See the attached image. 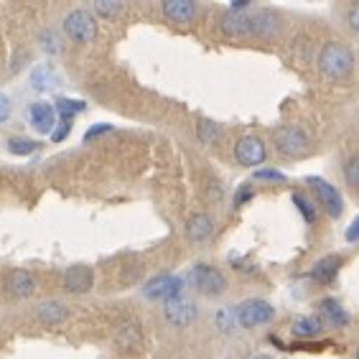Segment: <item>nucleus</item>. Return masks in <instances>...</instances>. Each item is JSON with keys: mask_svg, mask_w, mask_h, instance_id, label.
Returning <instances> with one entry per match:
<instances>
[{"mask_svg": "<svg viewBox=\"0 0 359 359\" xmlns=\"http://www.w3.org/2000/svg\"><path fill=\"white\" fill-rule=\"evenodd\" d=\"M39 46H41L46 54H59V51H62V41H59L56 31H51V28H43L41 34H39Z\"/></svg>", "mask_w": 359, "mask_h": 359, "instance_id": "obj_29", "label": "nucleus"}, {"mask_svg": "<svg viewBox=\"0 0 359 359\" xmlns=\"http://www.w3.org/2000/svg\"><path fill=\"white\" fill-rule=\"evenodd\" d=\"M357 359H359V346H357Z\"/></svg>", "mask_w": 359, "mask_h": 359, "instance_id": "obj_40", "label": "nucleus"}, {"mask_svg": "<svg viewBox=\"0 0 359 359\" xmlns=\"http://www.w3.org/2000/svg\"><path fill=\"white\" fill-rule=\"evenodd\" d=\"M341 173H344V181L349 187L359 189V156H349V158L344 161Z\"/></svg>", "mask_w": 359, "mask_h": 359, "instance_id": "obj_30", "label": "nucleus"}, {"mask_svg": "<svg viewBox=\"0 0 359 359\" xmlns=\"http://www.w3.org/2000/svg\"><path fill=\"white\" fill-rule=\"evenodd\" d=\"M316 316L321 318V324L332 326V329H344V326L352 321V316L346 313V309L339 304L337 298H321V301H318Z\"/></svg>", "mask_w": 359, "mask_h": 359, "instance_id": "obj_13", "label": "nucleus"}, {"mask_svg": "<svg viewBox=\"0 0 359 359\" xmlns=\"http://www.w3.org/2000/svg\"><path fill=\"white\" fill-rule=\"evenodd\" d=\"M56 112H54V104L48 102H34L31 107H28V125L34 128L36 135H51L56 128Z\"/></svg>", "mask_w": 359, "mask_h": 359, "instance_id": "obj_12", "label": "nucleus"}, {"mask_svg": "<svg viewBox=\"0 0 359 359\" xmlns=\"http://www.w3.org/2000/svg\"><path fill=\"white\" fill-rule=\"evenodd\" d=\"M187 283L191 285L196 293L207 298H217L222 296L224 290H227V278L222 273L217 265H209V263H196L191 265L187 276Z\"/></svg>", "mask_w": 359, "mask_h": 359, "instance_id": "obj_2", "label": "nucleus"}, {"mask_svg": "<svg viewBox=\"0 0 359 359\" xmlns=\"http://www.w3.org/2000/svg\"><path fill=\"white\" fill-rule=\"evenodd\" d=\"M222 135H224V130H222V125L215 123V120L201 118L199 123H196V138H199V143L217 145L222 140Z\"/></svg>", "mask_w": 359, "mask_h": 359, "instance_id": "obj_25", "label": "nucleus"}, {"mask_svg": "<svg viewBox=\"0 0 359 359\" xmlns=\"http://www.w3.org/2000/svg\"><path fill=\"white\" fill-rule=\"evenodd\" d=\"M215 324L222 334H235L240 332V318H237V306H222L215 313Z\"/></svg>", "mask_w": 359, "mask_h": 359, "instance_id": "obj_24", "label": "nucleus"}, {"mask_svg": "<svg viewBox=\"0 0 359 359\" xmlns=\"http://www.w3.org/2000/svg\"><path fill=\"white\" fill-rule=\"evenodd\" d=\"M207 196L212 201H222V199H224V184H222V181H217V179H212L207 184Z\"/></svg>", "mask_w": 359, "mask_h": 359, "instance_id": "obj_35", "label": "nucleus"}, {"mask_svg": "<svg viewBox=\"0 0 359 359\" xmlns=\"http://www.w3.org/2000/svg\"><path fill=\"white\" fill-rule=\"evenodd\" d=\"M344 237H346V242H359V215L354 217V222L349 224V229L344 232Z\"/></svg>", "mask_w": 359, "mask_h": 359, "instance_id": "obj_38", "label": "nucleus"}, {"mask_svg": "<svg viewBox=\"0 0 359 359\" xmlns=\"http://www.w3.org/2000/svg\"><path fill=\"white\" fill-rule=\"evenodd\" d=\"M318 74L324 76L326 82L344 84L354 76V54L352 48L341 41H326L316 56Z\"/></svg>", "mask_w": 359, "mask_h": 359, "instance_id": "obj_1", "label": "nucleus"}, {"mask_svg": "<svg viewBox=\"0 0 359 359\" xmlns=\"http://www.w3.org/2000/svg\"><path fill=\"white\" fill-rule=\"evenodd\" d=\"M273 145L283 158H304L311 153V138L301 125H283L273 135Z\"/></svg>", "mask_w": 359, "mask_h": 359, "instance_id": "obj_3", "label": "nucleus"}, {"mask_svg": "<svg viewBox=\"0 0 359 359\" xmlns=\"http://www.w3.org/2000/svg\"><path fill=\"white\" fill-rule=\"evenodd\" d=\"M252 196H255V187L248 181V184H242V187L235 191V199H232V204H235V209H240V207H245V204H250V201H252Z\"/></svg>", "mask_w": 359, "mask_h": 359, "instance_id": "obj_31", "label": "nucleus"}, {"mask_svg": "<svg viewBox=\"0 0 359 359\" xmlns=\"http://www.w3.org/2000/svg\"><path fill=\"white\" fill-rule=\"evenodd\" d=\"M115 341H118V346H120V349H125V352H135V349L143 344V332H140L138 324L128 321V324H123L118 329V337H115Z\"/></svg>", "mask_w": 359, "mask_h": 359, "instance_id": "obj_21", "label": "nucleus"}, {"mask_svg": "<svg viewBox=\"0 0 359 359\" xmlns=\"http://www.w3.org/2000/svg\"><path fill=\"white\" fill-rule=\"evenodd\" d=\"M280 28H283L280 15L276 11H270V8H257V11L250 13V36H255V39H263V41L278 39Z\"/></svg>", "mask_w": 359, "mask_h": 359, "instance_id": "obj_10", "label": "nucleus"}, {"mask_svg": "<svg viewBox=\"0 0 359 359\" xmlns=\"http://www.w3.org/2000/svg\"><path fill=\"white\" fill-rule=\"evenodd\" d=\"M95 13L104 21H115L120 13L125 11V3H112V0H95Z\"/></svg>", "mask_w": 359, "mask_h": 359, "instance_id": "obj_28", "label": "nucleus"}, {"mask_svg": "<svg viewBox=\"0 0 359 359\" xmlns=\"http://www.w3.org/2000/svg\"><path fill=\"white\" fill-rule=\"evenodd\" d=\"M64 34L76 43H92L97 39V18L87 8H74L64 15Z\"/></svg>", "mask_w": 359, "mask_h": 359, "instance_id": "obj_4", "label": "nucleus"}, {"mask_svg": "<svg viewBox=\"0 0 359 359\" xmlns=\"http://www.w3.org/2000/svg\"><path fill=\"white\" fill-rule=\"evenodd\" d=\"M237 306V318H240V329H257L265 326L276 318V309L265 298H248Z\"/></svg>", "mask_w": 359, "mask_h": 359, "instance_id": "obj_5", "label": "nucleus"}, {"mask_svg": "<svg viewBox=\"0 0 359 359\" xmlns=\"http://www.w3.org/2000/svg\"><path fill=\"white\" fill-rule=\"evenodd\" d=\"M28 84L34 92H51L59 84V74L51 64H39L31 69V76H28Z\"/></svg>", "mask_w": 359, "mask_h": 359, "instance_id": "obj_19", "label": "nucleus"}, {"mask_svg": "<svg viewBox=\"0 0 359 359\" xmlns=\"http://www.w3.org/2000/svg\"><path fill=\"white\" fill-rule=\"evenodd\" d=\"M163 316H166L168 324L176 326V329H187V326H191L194 321H196V316H199V306L189 296L171 298V301H166V306H163Z\"/></svg>", "mask_w": 359, "mask_h": 359, "instance_id": "obj_9", "label": "nucleus"}, {"mask_svg": "<svg viewBox=\"0 0 359 359\" xmlns=\"http://www.w3.org/2000/svg\"><path fill=\"white\" fill-rule=\"evenodd\" d=\"M184 288H187V278L173 276V273H161V276L151 278L148 283L143 285V296L151 298V301H171V298L184 296Z\"/></svg>", "mask_w": 359, "mask_h": 359, "instance_id": "obj_6", "label": "nucleus"}, {"mask_svg": "<svg viewBox=\"0 0 359 359\" xmlns=\"http://www.w3.org/2000/svg\"><path fill=\"white\" fill-rule=\"evenodd\" d=\"M341 265H344V257H341V255H326V257H321V260H316V263H313L311 278H313V280H318V283L332 285L334 280H337Z\"/></svg>", "mask_w": 359, "mask_h": 359, "instance_id": "obj_18", "label": "nucleus"}, {"mask_svg": "<svg viewBox=\"0 0 359 359\" xmlns=\"http://www.w3.org/2000/svg\"><path fill=\"white\" fill-rule=\"evenodd\" d=\"M8 118H11V100H8V95L0 92V125L6 123Z\"/></svg>", "mask_w": 359, "mask_h": 359, "instance_id": "obj_37", "label": "nucleus"}, {"mask_svg": "<svg viewBox=\"0 0 359 359\" xmlns=\"http://www.w3.org/2000/svg\"><path fill=\"white\" fill-rule=\"evenodd\" d=\"M161 13L166 15L171 23H191L199 15V6L194 0H163Z\"/></svg>", "mask_w": 359, "mask_h": 359, "instance_id": "obj_16", "label": "nucleus"}, {"mask_svg": "<svg viewBox=\"0 0 359 359\" xmlns=\"http://www.w3.org/2000/svg\"><path fill=\"white\" fill-rule=\"evenodd\" d=\"M235 161L245 168H260L268 161V145L260 135H242L235 143Z\"/></svg>", "mask_w": 359, "mask_h": 359, "instance_id": "obj_8", "label": "nucleus"}, {"mask_svg": "<svg viewBox=\"0 0 359 359\" xmlns=\"http://www.w3.org/2000/svg\"><path fill=\"white\" fill-rule=\"evenodd\" d=\"M36 288H39V280L34 278V273H28V270H23V268L11 270V273L6 276V290L13 298L34 296Z\"/></svg>", "mask_w": 359, "mask_h": 359, "instance_id": "obj_14", "label": "nucleus"}, {"mask_svg": "<svg viewBox=\"0 0 359 359\" xmlns=\"http://www.w3.org/2000/svg\"><path fill=\"white\" fill-rule=\"evenodd\" d=\"M36 318L46 326H54V324H59V321L67 318V306H64L62 301H46V304L39 306Z\"/></svg>", "mask_w": 359, "mask_h": 359, "instance_id": "obj_22", "label": "nucleus"}, {"mask_svg": "<svg viewBox=\"0 0 359 359\" xmlns=\"http://www.w3.org/2000/svg\"><path fill=\"white\" fill-rule=\"evenodd\" d=\"M326 326L321 324V318L316 313H309V316H296L293 318V324H290V334L296 339H316L318 334L324 332Z\"/></svg>", "mask_w": 359, "mask_h": 359, "instance_id": "obj_20", "label": "nucleus"}, {"mask_svg": "<svg viewBox=\"0 0 359 359\" xmlns=\"http://www.w3.org/2000/svg\"><path fill=\"white\" fill-rule=\"evenodd\" d=\"M252 359H273L270 354H257V357H252Z\"/></svg>", "mask_w": 359, "mask_h": 359, "instance_id": "obj_39", "label": "nucleus"}, {"mask_svg": "<svg viewBox=\"0 0 359 359\" xmlns=\"http://www.w3.org/2000/svg\"><path fill=\"white\" fill-rule=\"evenodd\" d=\"M84 110H87V102L84 100H72V97H59L54 104V112L62 120H72L74 115H79Z\"/></svg>", "mask_w": 359, "mask_h": 359, "instance_id": "obj_26", "label": "nucleus"}, {"mask_svg": "<svg viewBox=\"0 0 359 359\" xmlns=\"http://www.w3.org/2000/svg\"><path fill=\"white\" fill-rule=\"evenodd\" d=\"M255 181H270V184H285V173L276 171V168H257Z\"/></svg>", "mask_w": 359, "mask_h": 359, "instance_id": "obj_33", "label": "nucleus"}, {"mask_svg": "<svg viewBox=\"0 0 359 359\" xmlns=\"http://www.w3.org/2000/svg\"><path fill=\"white\" fill-rule=\"evenodd\" d=\"M293 204H296V209H298V215L304 217V222L306 224H316V219H318V207H316V199L313 196H309V194H304V191H293Z\"/></svg>", "mask_w": 359, "mask_h": 359, "instance_id": "obj_23", "label": "nucleus"}, {"mask_svg": "<svg viewBox=\"0 0 359 359\" xmlns=\"http://www.w3.org/2000/svg\"><path fill=\"white\" fill-rule=\"evenodd\" d=\"M6 148H8V153H13V156H31V153H36V148H39V140L28 138V135H13V138H8Z\"/></svg>", "mask_w": 359, "mask_h": 359, "instance_id": "obj_27", "label": "nucleus"}, {"mask_svg": "<svg viewBox=\"0 0 359 359\" xmlns=\"http://www.w3.org/2000/svg\"><path fill=\"white\" fill-rule=\"evenodd\" d=\"M69 133H72V120H62V123H56L54 133H51V140L54 143H64V140L69 138Z\"/></svg>", "mask_w": 359, "mask_h": 359, "instance_id": "obj_34", "label": "nucleus"}, {"mask_svg": "<svg viewBox=\"0 0 359 359\" xmlns=\"http://www.w3.org/2000/svg\"><path fill=\"white\" fill-rule=\"evenodd\" d=\"M222 34L229 39H248L250 36V13H237V11H224L219 15Z\"/></svg>", "mask_w": 359, "mask_h": 359, "instance_id": "obj_17", "label": "nucleus"}, {"mask_svg": "<svg viewBox=\"0 0 359 359\" xmlns=\"http://www.w3.org/2000/svg\"><path fill=\"white\" fill-rule=\"evenodd\" d=\"M344 26L349 28L354 36H359V3H354V6H349L344 11Z\"/></svg>", "mask_w": 359, "mask_h": 359, "instance_id": "obj_32", "label": "nucleus"}, {"mask_svg": "<svg viewBox=\"0 0 359 359\" xmlns=\"http://www.w3.org/2000/svg\"><path fill=\"white\" fill-rule=\"evenodd\" d=\"M95 288V270L90 265H72L64 270V290L72 296H82Z\"/></svg>", "mask_w": 359, "mask_h": 359, "instance_id": "obj_11", "label": "nucleus"}, {"mask_svg": "<svg viewBox=\"0 0 359 359\" xmlns=\"http://www.w3.org/2000/svg\"><path fill=\"white\" fill-rule=\"evenodd\" d=\"M215 235V219L207 212H194L187 219V237L194 245H204L207 240H212Z\"/></svg>", "mask_w": 359, "mask_h": 359, "instance_id": "obj_15", "label": "nucleus"}, {"mask_svg": "<svg viewBox=\"0 0 359 359\" xmlns=\"http://www.w3.org/2000/svg\"><path fill=\"white\" fill-rule=\"evenodd\" d=\"M104 133H112V125H92L90 130L84 133V143H90L97 135H104Z\"/></svg>", "mask_w": 359, "mask_h": 359, "instance_id": "obj_36", "label": "nucleus"}, {"mask_svg": "<svg viewBox=\"0 0 359 359\" xmlns=\"http://www.w3.org/2000/svg\"><path fill=\"white\" fill-rule=\"evenodd\" d=\"M306 184L316 194V204H321L324 212L332 217V219H339V217L344 215V196L339 194V189L334 187V184H329V181L321 179V176H309Z\"/></svg>", "mask_w": 359, "mask_h": 359, "instance_id": "obj_7", "label": "nucleus"}]
</instances>
